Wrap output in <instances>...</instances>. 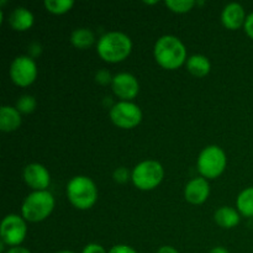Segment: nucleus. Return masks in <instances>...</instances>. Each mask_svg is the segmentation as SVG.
<instances>
[{
  "label": "nucleus",
  "mask_w": 253,
  "mask_h": 253,
  "mask_svg": "<svg viewBox=\"0 0 253 253\" xmlns=\"http://www.w3.org/2000/svg\"><path fill=\"white\" fill-rule=\"evenodd\" d=\"M54 209V198L48 190H34L25 198L21 207L22 217L27 221L39 222L51 215Z\"/></svg>",
  "instance_id": "obj_4"
},
{
  "label": "nucleus",
  "mask_w": 253,
  "mask_h": 253,
  "mask_svg": "<svg viewBox=\"0 0 253 253\" xmlns=\"http://www.w3.org/2000/svg\"><path fill=\"white\" fill-rule=\"evenodd\" d=\"M153 54L157 63L166 69H175L187 61V48L174 35L161 36L153 47Z\"/></svg>",
  "instance_id": "obj_1"
},
{
  "label": "nucleus",
  "mask_w": 253,
  "mask_h": 253,
  "mask_svg": "<svg viewBox=\"0 0 253 253\" xmlns=\"http://www.w3.org/2000/svg\"><path fill=\"white\" fill-rule=\"evenodd\" d=\"M37 101L36 99L32 95H29V94H25V95H21L16 101V106L15 108L20 111L21 114H30L36 109Z\"/></svg>",
  "instance_id": "obj_21"
},
{
  "label": "nucleus",
  "mask_w": 253,
  "mask_h": 253,
  "mask_svg": "<svg viewBox=\"0 0 253 253\" xmlns=\"http://www.w3.org/2000/svg\"><path fill=\"white\" fill-rule=\"evenodd\" d=\"M246 12L244 6L239 2H230L224 7L221 12V21L225 27L230 30H236L245 25Z\"/></svg>",
  "instance_id": "obj_13"
},
{
  "label": "nucleus",
  "mask_w": 253,
  "mask_h": 253,
  "mask_svg": "<svg viewBox=\"0 0 253 253\" xmlns=\"http://www.w3.org/2000/svg\"><path fill=\"white\" fill-rule=\"evenodd\" d=\"M27 234L25 219L20 215L9 214L2 219L0 225V236L1 242L10 247L20 246Z\"/></svg>",
  "instance_id": "obj_8"
},
{
  "label": "nucleus",
  "mask_w": 253,
  "mask_h": 253,
  "mask_svg": "<svg viewBox=\"0 0 253 253\" xmlns=\"http://www.w3.org/2000/svg\"><path fill=\"white\" fill-rule=\"evenodd\" d=\"M236 207L240 214L246 217H253V187L246 188L239 194Z\"/></svg>",
  "instance_id": "obj_19"
},
{
  "label": "nucleus",
  "mask_w": 253,
  "mask_h": 253,
  "mask_svg": "<svg viewBox=\"0 0 253 253\" xmlns=\"http://www.w3.org/2000/svg\"><path fill=\"white\" fill-rule=\"evenodd\" d=\"M6 253H31V252H30L27 249H25V247L15 246V247H10V249L6 251Z\"/></svg>",
  "instance_id": "obj_29"
},
{
  "label": "nucleus",
  "mask_w": 253,
  "mask_h": 253,
  "mask_svg": "<svg viewBox=\"0 0 253 253\" xmlns=\"http://www.w3.org/2000/svg\"><path fill=\"white\" fill-rule=\"evenodd\" d=\"M165 4L174 12H188L193 9L197 1L194 0H166Z\"/></svg>",
  "instance_id": "obj_22"
},
{
  "label": "nucleus",
  "mask_w": 253,
  "mask_h": 253,
  "mask_svg": "<svg viewBox=\"0 0 253 253\" xmlns=\"http://www.w3.org/2000/svg\"><path fill=\"white\" fill-rule=\"evenodd\" d=\"M71 42L79 49H85L95 42V35L88 27H78L71 34Z\"/></svg>",
  "instance_id": "obj_18"
},
{
  "label": "nucleus",
  "mask_w": 253,
  "mask_h": 253,
  "mask_svg": "<svg viewBox=\"0 0 253 253\" xmlns=\"http://www.w3.org/2000/svg\"><path fill=\"white\" fill-rule=\"evenodd\" d=\"M44 7L52 14H64L73 7L74 0H44Z\"/></svg>",
  "instance_id": "obj_20"
},
{
  "label": "nucleus",
  "mask_w": 253,
  "mask_h": 253,
  "mask_svg": "<svg viewBox=\"0 0 253 253\" xmlns=\"http://www.w3.org/2000/svg\"><path fill=\"white\" fill-rule=\"evenodd\" d=\"M109 253H137L136 250H133L131 246L127 245H115V246L111 247V250Z\"/></svg>",
  "instance_id": "obj_26"
},
{
  "label": "nucleus",
  "mask_w": 253,
  "mask_h": 253,
  "mask_svg": "<svg viewBox=\"0 0 253 253\" xmlns=\"http://www.w3.org/2000/svg\"><path fill=\"white\" fill-rule=\"evenodd\" d=\"M113 78L114 77H111L110 72L106 71V69H99L95 73V81L98 82L99 84H103V85L111 83V82H113Z\"/></svg>",
  "instance_id": "obj_24"
},
{
  "label": "nucleus",
  "mask_w": 253,
  "mask_h": 253,
  "mask_svg": "<svg viewBox=\"0 0 253 253\" xmlns=\"http://www.w3.org/2000/svg\"><path fill=\"white\" fill-rule=\"evenodd\" d=\"M82 253H108L101 245L99 244H88L83 249Z\"/></svg>",
  "instance_id": "obj_25"
},
{
  "label": "nucleus",
  "mask_w": 253,
  "mask_h": 253,
  "mask_svg": "<svg viewBox=\"0 0 253 253\" xmlns=\"http://www.w3.org/2000/svg\"><path fill=\"white\" fill-rule=\"evenodd\" d=\"M57 253H74V252L73 251H67V250H64V251H59Z\"/></svg>",
  "instance_id": "obj_33"
},
{
  "label": "nucleus",
  "mask_w": 253,
  "mask_h": 253,
  "mask_svg": "<svg viewBox=\"0 0 253 253\" xmlns=\"http://www.w3.org/2000/svg\"><path fill=\"white\" fill-rule=\"evenodd\" d=\"M187 68L193 76L204 77L211 69V63L204 54H193L187 59Z\"/></svg>",
  "instance_id": "obj_17"
},
{
  "label": "nucleus",
  "mask_w": 253,
  "mask_h": 253,
  "mask_svg": "<svg viewBox=\"0 0 253 253\" xmlns=\"http://www.w3.org/2000/svg\"><path fill=\"white\" fill-rule=\"evenodd\" d=\"M209 253H229L225 247H221V246H217V247H214V249L210 250Z\"/></svg>",
  "instance_id": "obj_31"
},
{
  "label": "nucleus",
  "mask_w": 253,
  "mask_h": 253,
  "mask_svg": "<svg viewBox=\"0 0 253 253\" xmlns=\"http://www.w3.org/2000/svg\"><path fill=\"white\" fill-rule=\"evenodd\" d=\"M111 88L119 98L130 101L140 91V84L133 74L128 73V72H121V73L114 76Z\"/></svg>",
  "instance_id": "obj_10"
},
{
  "label": "nucleus",
  "mask_w": 253,
  "mask_h": 253,
  "mask_svg": "<svg viewBox=\"0 0 253 253\" xmlns=\"http://www.w3.org/2000/svg\"><path fill=\"white\" fill-rule=\"evenodd\" d=\"M145 2H146V4H156L157 1H156V0H153V1H148V0H145Z\"/></svg>",
  "instance_id": "obj_32"
},
{
  "label": "nucleus",
  "mask_w": 253,
  "mask_h": 253,
  "mask_svg": "<svg viewBox=\"0 0 253 253\" xmlns=\"http://www.w3.org/2000/svg\"><path fill=\"white\" fill-rule=\"evenodd\" d=\"M10 78L16 85L27 86L35 82L37 77L36 62L32 57L21 54L12 59L10 64Z\"/></svg>",
  "instance_id": "obj_9"
},
{
  "label": "nucleus",
  "mask_w": 253,
  "mask_h": 253,
  "mask_svg": "<svg viewBox=\"0 0 253 253\" xmlns=\"http://www.w3.org/2000/svg\"><path fill=\"white\" fill-rule=\"evenodd\" d=\"M165 177V169L158 161L146 160L135 166L131 179L136 188L141 190L155 189Z\"/></svg>",
  "instance_id": "obj_6"
},
{
  "label": "nucleus",
  "mask_w": 253,
  "mask_h": 253,
  "mask_svg": "<svg viewBox=\"0 0 253 253\" xmlns=\"http://www.w3.org/2000/svg\"><path fill=\"white\" fill-rule=\"evenodd\" d=\"M21 125V113L16 108L10 105H2L0 108V130L4 132H11Z\"/></svg>",
  "instance_id": "obj_15"
},
{
  "label": "nucleus",
  "mask_w": 253,
  "mask_h": 253,
  "mask_svg": "<svg viewBox=\"0 0 253 253\" xmlns=\"http://www.w3.org/2000/svg\"><path fill=\"white\" fill-rule=\"evenodd\" d=\"M67 198L77 209H90L98 199L95 183L86 175H76L67 184Z\"/></svg>",
  "instance_id": "obj_3"
},
{
  "label": "nucleus",
  "mask_w": 253,
  "mask_h": 253,
  "mask_svg": "<svg viewBox=\"0 0 253 253\" xmlns=\"http://www.w3.org/2000/svg\"><path fill=\"white\" fill-rule=\"evenodd\" d=\"M214 220L222 229H232L240 222V212L230 207H221L215 211Z\"/></svg>",
  "instance_id": "obj_16"
},
{
  "label": "nucleus",
  "mask_w": 253,
  "mask_h": 253,
  "mask_svg": "<svg viewBox=\"0 0 253 253\" xmlns=\"http://www.w3.org/2000/svg\"><path fill=\"white\" fill-rule=\"evenodd\" d=\"M29 52H30V57H37L40 53L42 52V47L39 42H32L31 44L29 46Z\"/></svg>",
  "instance_id": "obj_28"
},
{
  "label": "nucleus",
  "mask_w": 253,
  "mask_h": 253,
  "mask_svg": "<svg viewBox=\"0 0 253 253\" xmlns=\"http://www.w3.org/2000/svg\"><path fill=\"white\" fill-rule=\"evenodd\" d=\"M111 121L121 128H132L142 120V110L132 101L121 100L114 104L109 111Z\"/></svg>",
  "instance_id": "obj_7"
},
{
  "label": "nucleus",
  "mask_w": 253,
  "mask_h": 253,
  "mask_svg": "<svg viewBox=\"0 0 253 253\" xmlns=\"http://www.w3.org/2000/svg\"><path fill=\"white\" fill-rule=\"evenodd\" d=\"M34 14L25 6H17L10 12L9 24L16 31H26L34 25Z\"/></svg>",
  "instance_id": "obj_14"
},
{
  "label": "nucleus",
  "mask_w": 253,
  "mask_h": 253,
  "mask_svg": "<svg viewBox=\"0 0 253 253\" xmlns=\"http://www.w3.org/2000/svg\"><path fill=\"white\" fill-rule=\"evenodd\" d=\"M210 195V185L207 178L197 177L188 182L184 189V198L190 204L199 205L208 200Z\"/></svg>",
  "instance_id": "obj_12"
},
{
  "label": "nucleus",
  "mask_w": 253,
  "mask_h": 253,
  "mask_svg": "<svg viewBox=\"0 0 253 253\" xmlns=\"http://www.w3.org/2000/svg\"><path fill=\"white\" fill-rule=\"evenodd\" d=\"M157 253H179V252L172 246H162L160 250H158Z\"/></svg>",
  "instance_id": "obj_30"
},
{
  "label": "nucleus",
  "mask_w": 253,
  "mask_h": 253,
  "mask_svg": "<svg viewBox=\"0 0 253 253\" xmlns=\"http://www.w3.org/2000/svg\"><path fill=\"white\" fill-rule=\"evenodd\" d=\"M99 56L106 62H121L132 51V41L130 36L121 31H109L104 34L96 43Z\"/></svg>",
  "instance_id": "obj_2"
},
{
  "label": "nucleus",
  "mask_w": 253,
  "mask_h": 253,
  "mask_svg": "<svg viewBox=\"0 0 253 253\" xmlns=\"http://www.w3.org/2000/svg\"><path fill=\"white\" fill-rule=\"evenodd\" d=\"M24 179L34 190H47L51 175L47 168L40 163H30L24 168Z\"/></svg>",
  "instance_id": "obj_11"
},
{
  "label": "nucleus",
  "mask_w": 253,
  "mask_h": 253,
  "mask_svg": "<svg viewBox=\"0 0 253 253\" xmlns=\"http://www.w3.org/2000/svg\"><path fill=\"white\" fill-rule=\"evenodd\" d=\"M244 27H245V31H246V34L249 35L251 39H253V12L247 15Z\"/></svg>",
  "instance_id": "obj_27"
},
{
  "label": "nucleus",
  "mask_w": 253,
  "mask_h": 253,
  "mask_svg": "<svg viewBox=\"0 0 253 253\" xmlns=\"http://www.w3.org/2000/svg\"><path fill=\"white\" fill-rule=\"evenodd\" d=\"M113 178L116 183L124 184V183L127 182L128 178H130V172H128L126 167H118L114 170Z\"/></svg>",
  "instance_id": "obj_23"
},
{
  "label": "nucleus",
  "mask_w": 253,
  "mask_h": 253,
  "mask_svg": "<svg viewBox=\"0 0 253 253\" xmlns=\"http://www.w3.org/2000/svg\"><path fill=\"white\" fill-rule=\"evenodd\" d=\"M227 158L224 150L216 145H210L203 148L198 157V170L202 177L208 179L217 178L226 168Z\"/></svg>",
  "instance_id": "obj_5"
}]
</instances>
